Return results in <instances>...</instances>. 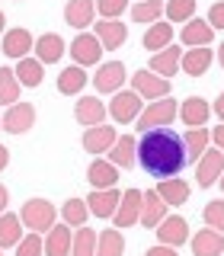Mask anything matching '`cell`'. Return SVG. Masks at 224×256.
Returning a JSON list of instances; mask_svg holds the SVG:
<instances>
[{
	"mask_svg": "<svg viewBox=\"0 0 224 256\" xmlns=\"http://www.w3.org/2000/svg\"><path fill=\"white\" fill-rule=\"evenodd\" d=\"M138 164L148 170L154 180H170L186 166V148L182 134L173 128H150L138 141Z\"/></svg>",
	"mask_w": 224,
	"mask_h": 256,
	"instance_id": "1",
	"label": "cell"
},
{
	"mask_svg": "<svg viewBox=\"0 0 224 256\" xmlns=\"http://www.w3.org/2000/svg\"><path fill=\"white\" fill-rule=\"evenodd\" d=\"M176 116H180L176 100L164 96V100H150L148 106L141 109V116L134 118V122H138V132H150V128H166Z\"/></svg>",
	"mask_w": 224,
	"mask_h": 256,
	"instance_id": "2",
	"label": "cell"
},
{
	"mask_svg": "<svg viewBox=\"0 0 224 256\" xmlns=\"http://www.w3.org/2000/svg\"><path fill=\"white\" fill-rule=\"evenodd\" d=\"M20 221H22V228L36 230V234L52 230L54 228V205L48 198H26L22 212H20Z\"/></svg>",
	"mask_w": 224,
	"mask_h": 256,
	"instance_id": "3",
	"label": "cell"
},
{
	"mask_svg": "<svg viewBox=\"0 0 224 256\" xmlns=\"http://www.w3.org/2000/svg\"><path fill=\"white\" fill-rule=\"evenodd\" d=\"M132 90L141 100H164V96H170V80L154 74L150 68H141L132 74Z\"/></svg>",
	"mask_w": 224,
	"mask_h": 256,
	"instance_id": "4",
	"label": "cell"
},
{
	"mask_svg": "<svg viewBox=\"0 0 224 256\" xmlns=\"http://www.w3.org/2000/svg\"><path fill=\"white\" fill-rule=\"evenodd\" d=\"M141 96L134 93V90H118V93H112V102H109V116H112V122H118V125H132L134 118L141 116Z\"/></svg>",
	"mask_w": 224,
	"mask_h": 256,
	"instance_id": "5",
	"label": "cell"
},
{
	"mask_svg": "<svg viewBox=\"0 0 224 256\" xmlns=\"http://www.w3.org/2000/svg\"><path fill=\"white\" fill-rule=\"evenodd\" d=\"M224 173V150L218 148H205V154L196 160V182L202 189H208L212 182H218Z\"/></svg>",
	"mask_w": 224,
	"mask_h": 256,
	"instance_id": "6",
	"label": "cell"
},
{
	"mask_svg": "<svg viewBox=\"0 0 224 256\" xmlns=\"http://www.w3.org/2000/svg\"><path fill=\"white\" fill-rule=\"evenodd\" d=\"M96 93H118L125 84V64L122 61H106V64H96V74L90 77Z\"/></svg>",
	"mask_w": 224,
	"mask_h": 256,
	"instance_id": "7",
	"label": "cell"
},
{
	"mask_svg": "<svg viewBox=\"0 0 224 256\" xmlns=\"http://www.w3.org/2000/svg\"><path fill=\"white\" fill-rule=\"evenodd\" d=\"M141 202H144V192H141V189H128V192H122V198H118V208H116V214H112V221H116L118 230H125V228H132V224H138V218H141Z\"/></svg>",
	"mask_w": 224,
	"mask_h": 256,
	"instance_id": "8",
	"label": "cell"
},
{
	"mask_svg": "<svg viewBox=\"0 0 224 256\" xmlns=\"http://www.w3.org/2000/svg\"><path fill=\"white\" fill-rule=\"evenodd\" d=\"M70 58H74V64H80V68H93V64H100L102 61L100 38L90 36V32H80L74 42H70Z\"/></svg>",
	"mask_w": 224,
	"mask_h": 256,
	"instance_id": "9",
	"label": "cell"
},
{
	"mask_svg": "<svg viewBox=\"0 0 224 256\" xmlns=\"http://www.w3.org/2000/svg\"><path fill=\"white\" fill-rule=\"evenodd\" d=\"M32 125H36V106L32 102H13L4 112V132L10 134H26Z\"/></svg>",
	"mask_w": 224,
	"mask_h": 256,
	"instance_id": "10",
	"label": "cell"
},
{
	"mask_svg": "<svg viewBox=\"0 0 224 256\" xmlns=\"http://www.w3.org/2000/svg\"><path fill=\"white\" fill-rule=\"evenodd\" d=\"M116 138H118V132L112 125H106V122L90 125L84 132V150L86 154H109V148L116 144Z\"/></svg>",
	"mask_w": 224,
	"mask_h": 256,
	"instance_id": "11",
	"label": "cell"
},
{
	"mask_svg": "<svg viewBox=\"0 0 224 256\" xmlns=\"http://www.w3.org/2000/svg\"><path fill=\"white\" fill-rule=\"evenodd\" d=\"M154 230H157V240L166 244V246H182L189 240V224H186L182 214H166Z\"/></svg>",
	"mask_w": 224,
	"mask_h": 256,
	"instance_id": "12",
	"label": "cell"
},
{
	"mask_svg": "<svg viewBox=\"0 0 224 256\" xmlns=\"http://www.w3.org/2000/svg\"><path fill=\"white\" fill-rule=\"evenodd\" d=\"M93 36L100 38V45L106 48V52H116V48L125 45L128 26H125L122 20H100V22H96V32H93Z\"/></svg>",
	"mask_w": 224,
	"mask_h": 256,
	"instance_id": "13",
	"label": "cell"
},
{
	"mask_svg": "<svg viewBox=\"0 0 224 256\" xmlns=\"http://www.w3.org/2000/svg\"><path fill=\"white\" fill-rule=\"evenodd\" d=\"M74 118L84 128L106 122V102H102L100 96H84V93H80V100H77V106H74Z\"/></svg>",
	"mask_w": 224,
	"mask_h": 256,
	"instance_id": "14",
	"label": "cell"
},
{
	"mask_svg": "<svg viewBox=\"0 0 224 256\" xmlns=\"http://www.w3.org/2000/svg\"><path fill=\"white\" fill-rule=\"evenodd\" d=\"M93 20H96V0H68V6H64V22L68 26L84 32L86 26H93Z\"/></svg>",
	"mask_w": 224,
	"mask_h": 256,
	"instance_id": "15",
	"label": "cell"
},
{
	"mask_svg": "<svg viewBox=\"0 0 224 256\" xmlns=\"http://www.w3.org/2000/svg\"><path fill=\"white\" fill-rule=\"evenodd\" d=\"M118 198H122V192L116 186L112 189H93L86 196V208H90V214H96V218H112L116 208H118Z\"/></svg>",
	"mask_w": 224,
	"mask_h": 256,
	"instance_id": "16",
	"label": "cell"
},
{
	"mask_svg": "<svg viewBox=\"0 0 224 256\" xmlns=\"http://www.w3.org/2000/svg\"><path fill=\"white\" fill-rule=\"evenodd\" d=\"M32 52H36V58L42 64H54L64 58V52H68V45H64V38L58 32H45V36L36 38V45H32Z\"/></svg>",
	"mask_w": 224,
	"mask_h": 256,
	"instance_id": "17",
	"label": "cell"
},
{
	"mask_svg": "<svg viewBox=\"0 0 224 256\" xmlns=\"http://www.w3.org/2000/svg\"><path fill=\"white\" fill-rule=\"evenodd\" d=\"M212 61H214V52H212V45H202V48H189V52H182V70H186L189 77H205L208 74V68H212Z\"/></svg>",
	"mask_w": 224,
	"mask_h": 256,
	"instance_id": "18",
	"label": "cell"
},
{
	"mask_svg": "<svg viewBox=\"0 0 224 256\" xmlns=\"http://www.w3.org/2000/svg\"><path fill=\"white\" fill-rule=\"evenodd\" d=\"M166 208H170V205H166L164 198L157 196V189H148V192H144V202H141V218H138V221H141L148 230H154L157 224L166 218Z\"/></svg>",
	"mask_w": 224,
	"mask_h": 256,
	"instance_id": "19",
	"label": "cell"
},
{
	"mask_svg": "<svg viewBox=\"0 0 224 256\" xmlns=\"http://www.w3.org/2000/svg\"><path fill=\"white\" fill-rule=\"evenodd\" d=\"M180 58H182V48L166 45V48H160V52L150 54V64H148V68L154 70V74H160V77L170 80L176 70H180Z\"/></svg>",
	"mask_w": 224,
	"mask_h": 256,
	"instance_id": "20",
	"label": "cell"
},
{
	"mask_svg": "<svg viewBox=\"0 0 224 256\" xmlns=\"http://www.w3.org/2000/svg\"><path fill=\"white\" fill-rule=\"evenodd\" d=\"M86 84H90V74L80 64H70V68H64L58 74V93L61 96H80Z\"/></svg>",
	"mask_w": 224,
	"mask_h": 256,
	"instance_id": "21",
	"label": "cell"
},
{
	"mask_svg": "<svg viewBox=\"0 0 224 256\" xmlns=\"http://www.w3.org/2000/svg\"><path fill=\"white\" fill-rule=\"evenodd\" d=\"M32 45H36V38H32V32L29 29H10L4 36V54L6 58H29V52H32Z\"/></svg>",
	"mask_w": 224,
	"mask_h": 256,
	"instance_id": "22",
	"label": "cell"
},
{
	"mask_svg": "<svg viewBox=\"0 0 224 256\" xmlns=\"http://www.w3.org/2000/svg\"><path fill=\"white\" fill-rule=\"evenodd\" d=\"M86 182L93 189H112L118 182V166L112 160H93L90 170H86Z\"/></svg>",
	"mask_w": 224,
	"mask_h": 256,
	"instance_id": "23",
	"label": "cell"
},
{
	"mask_svg": "<svg viewBox=\"0 0 224 256\" xmlns=\"http://www.w3.org/2000/svg\"><path fill=\"white\" fill-rule=\"evenodd\" d=\"M182 125L189 128H202L208 125V116H212V106H208V100H202V96H189V100H182Z\"/></svg>",
	"mask_w": 224,
	"mask_h": 256,
	"instance_id": "24",
	"label": "cell"
},
{
	"mask_svg": "<svg viewBox=\"0 0 224 256\" xmlns=\"http://www.w3.org/2000/svg\"><path fill=\"white\" fill-rule=\"evenodd\" d=\"M70 240L74 230L68 224H54L52 230H45V256H70Z\"/></svg>",
	"mask_w": 224,
	"mask_h": 256,
	"instance_id": "25",
	"label": "cell"
},
{
	"mask_svg": "<svg viewBox=\"0 0 224 256\" xmlns=\"http://www.w3.org/2000/svg\"><path fill=\"white\" fill-rule=\"evenodd\" d=\"M214 42V29L208 26V20H192L182 26V45L186 48H202V45H212Z\"/></svg>",
	"mask_w": 224,
	"mask_h": 256,
	"instance_id": "26",
	"label": "cell"
},
{
	"mask_svg": "<svg viewBox=\"0 0 224 256\" xmlns=\"http://www.w3.org/2000/svg\"><path fill=\"white\" fill-rule=\"evenodd\" d=\"M224 253V234L221 230H198L196 237H192V256H221Z\"/></svg>",
	"mask_w": 224,
	"mask_h": 256,
	"instance_id": "27",
	"label": "cell"
},
{
	"mask_svg": "<svg viewBox=\"0 0 224 256\" xmlns=\"http://www.w3.org/2000/svg\"><path fill=\"white\" fill-rule=\"evenodd\" d=\"M157 196L164 198L170 208H182L189 202V182L186 180H173V176L170 180H160L157 182Z\"/></svg>",
	"mask_w": 224,
	"mask_h": 256,
	"instance_id": "28",
	"label": "cell"
},
{
	"mask_svg": "<svg viewBox=\"0 0 224 256\" xmlns=\"http://www.w3.org/2000/svg\"><path fill=\"white\" fill-rule=\"evenodd\" d=\"M109 160L116 166H134V160H138V141L132 134H118L116 144L109 148Z\"/></svg>",
	"mask_w": 224,
	"mask_h": 256,
	"instance_id": "29",
	"label": "cell"
},
{
	"mask_svg": "<svg viewBox=\"0 0 224 256\" xmlns=\"http://www.w3.org/2000/svg\"><path fill=\"white\" fill-rule=\"evenodd\" d=\"M170 42H173V26H170V22H160V20L150 22L148 32H144V38H141V45L148 48L150 54L160 52V48H166Z\"/></svg>",
	"mask_w": 224,
	"mask_h": 256,
	"instance_id": "30",
	"label": "cell"
},
{
	"mask_svg": "<svg viewBox=\"0 0 224 256\" xmlns=\"http://www.w3.org/2000/svg\"><path fill=\"white\" fill-rule=\"evenodd\" d=\"M22 240V221L20 214L13 212H4L0 214V250H10V246H16Z\"/></svg>",
	"mask_w": 224,
	"mask_h": 256,
	"instance_id": "31",
	"label": "cell"
},
{
	"mask_svg": "<svg viewBox=\"0 0 224 256\" xmlns=\"http://www.w3.org/2000/svg\"><path fill=\"white\" fill-rule=\"evenodd\" d=\"M122 253H125V237L118 228L96 234V256H122Z\"/></svg>",
	"mask_w": 224,
	"mask_h": 256,
	"instance_id": "32",
	"label": "cell"
},
{
	"mask_svg": "<svg viewBox=\"0 0 224 256\" xmlns=\"http://www.w3.org/2000/svg\"><path fill=\"white\" fill-rule=\"evenodd\" d=\"M86 218H90V208H86V198H68V202L61 205V221L68 224V228H84Z\"/></svg>",
	"mask_w": 224,
	"mask_h": 256,
	"instance_id": "33",
	"label": "cell"
},
{
	"mask_svg": "<svg viewBox=\"0 0 224 256\" xmlns=\"http://www.w3.org/2000/svg\"><path fill=\"white\" fill-rule=\"evenodd\" d=\"M13 70H16V77H20L22 86H32V90L42 86V61L38 58H20Z\"/></svg>",
	"mask_w": 224,
	"mask_h": 256,
	"instance_id": "34",
	"label": "cell"
},
{
	"mask_svg": "<svg viewBox=\"0 0 224 256\" xmlns=\"http://www.w3.org/2000/svg\"><path fill=\"white\" fill-rule=\"evenodd\" d=\"M182 148H186V164L189 160L196 164L208 148V128H189V132L182 134Z\"/></svg>",
	"mask_w": 224,
	"mask_h": 256,
	"instance_id": "35",
	"label": "cell"
},
{
	"mask_svg": "<svg viewBox=\"0 0 224 256\" xmlns=\"http://www.w3.org/2000/svg\"><path fill=\"white\" fill-rule=\"evenodd\" d=\"M20 77L13 68H0V106H13L20 102Z\"/></svg>",
	"mask_w": 224,
	"mask_h": 256,
	"instance_id": "36",
	"label": "cell"
},
{
	"mask_svg": "<svg viewBox=\"0 0 224 256\" xmlns=\"http://www.w3.org/2000/svg\"><path fill=\"white\" fill-rule=\"evenodd\" d=\"M70 256H96V230L84 228L74 230V240H70Z\"/></svg>",
	"mask_w": 224,
	"mask_h": 256,
	"instance_id": "37",
	"label": "cell"
},
{
	"mask_svg": "<svg viewBox=\"0 0 224 256\" xmlns=\"http://www.w3.org/2000/svg\"><path fill=\"white\" fill-rule=\"evenodd\" d=\"M164 13L170 22H189L196 16V0H166Z\"/></svg>",
	"mask_w": 224,
	"mask_h": 256,
	"instance_id": "38",
	"label": "cell"
},
{
	"mask_svg": "<svg viewBox=\"0 0 224 256\" xmlns=\"http://www.w3.org/2000/svg\"><path fill=\"white\" fill-rule=\"evenodd\" d=\"M164 13V0H138L132 6V20L134 22H157Z\"/></svg>",
	"mask_w": 224,
	"mask_h": 256,
	"instance_id": "39",
	"label": "cell"
},
{
	"mask_svg": "<svg viewBox=\"0 0 224 256\" xmlns=\"http://www.w3.org/2000/svg\"><path fill=\"white\" fill-rule=\"evenodd\" d=\"M202 221H205V228L224 234V198H212V202L202 208Z\"/></svg>",
	"mask_w": 224,
	"mask_h": 256,
	"instance_id": "40",
	"label": "cell"
},
{
	"mask_svg": "<svg viewBox=\"0 0 224 256\" xmlns=\"http://www.w3.org/2000/svg\"><path fill=\"white\" fill-rule=\"evenodd\" d=\"M16 256H45V240L36 230H29V237H22L16 244Z\"/></svg>",
	"mask_w": 224,
	"mask_h": 256,
	"instance_id": "41",
	"label": "cell"
},
{
	"mask_svg": "<svg viewBox=\"0 0 224 256\" xmlns=\"http://www.w3.org/2000/svg\"><path fill=\"white\" fill-rule=\"evenodd\" d=\"M128 10V0H96V13L102 20H118Z\"/></svg>",
	"mask_w": 224,
	"mask_h": 256,
	"instance_id": "42",
	"label": "cell"
},
{
	"mask_svg": "<svg viewBox=\"0 0 224 256\" xmlns=\"http://www.w3.org/2000/svg\"><path fill=\"white\" fill-rule=\"evenodd\" d=\"M208 26H212V29H224V0L212 4V10H208Z\"/></svg>",
	"mask_w": 224,
	"mask_h": 256,
	"instance_id": "43",
	"label": "cell"
},
{
	"mask_svg": "<svg viewBox=\"0 0 224 256\" xmlns=\"http://www.w3.org/2000/svg\"><path fill=\"white\" fill-rule=\"evenodd\" d=\"M144 256H176V246H166V244H157V246H150Z\"/></svg>",
	"mask_w": 224,
	"mask_h": 256,
	"instance_id": "44",
	"label": "cell"
},
{
	"mask_svg": "<svg viewBox=\"0 0 224 256\" xmlns=\"http://www.w3.org/2000/svg\"><path fill=\"white\" fill-rule=\"evenodd\" d=\"M212 141H214V148H218V150H224V122L212 132Z\"/></svg>",
	"mask_w": 224,
	"mask_h": 256,
	"instance_id": "45",
	"label": "cell"
},
{
	"mask_svg": "<svg viewBox=\"0 0 224 256\" xmlns=\"http://www.w3.org/2000/svg\"><path fill=\"white\" fill-rule=\"evenodd\" d=\"M212 112H214V116H218L221 122H224V90L218 93V100H214V106H212Z\"/></svg>",
	"mask_w": 224,
	"mask_h": 256,
	"instance_id": "46",
	"label": "cell"
},
{
	"mask_svg": "<svg viewBox=\"0 0 224 256\" xmlns=\"http://www.w3.org/2000/svg\"><path fill=\"white\" fill-rule=\"evenodd\" d=\"M6 205H10V189H6L4 182H0V214L6 212Z\"/></svg>",
	"mask_w": 224,
	"mask_h": 256,
	"instance_id": "47",
	"label": "cell"
},
{
	"mask_svg": "<svg viewBox=\"0 0 224 256\" xmlns=\"http://www.w3.org/2000/svg\"><path fill=\"white\" fill-rule=\"evenodd\" d=\"M6 166H10V150H6L4 144H0V173H4Z\"/></svg>",
	"mask_w": 224,
	"mask_h": 256,
	"instance_id": "48",
	"label": "cell"
},
{
	"mask_svg": "<svg viewBox=\"0 0 224 256\" xmlns=\"http://www.w3.org/2000/svg\"><path fill=\"white\" fill-rule=\"evenodd\" d=\"M218 61H221V68H224V42H221V48H218Z\"/></svg>",
	"mask_w": 224,
	"mask_h": 256,
	"instance_id": "49",
	"label": "cell"
},
{
	"mask_svg": "<svg viewBox=\"0 0 224 256\" xmlns=\"http://www.w3.org/2000/svg\"><path fill=\"white\" fill-rule=\"evenodd\" d=\"M4 26H6V16H4V13H0V32H4Z\"/></svg>",
	"mask_w": 224,
	"mask_h": 256,
	"instance_id": "50",
	"label": "cell"
},
{
	"mask_svg": "<svg viewBox=\"0 0 224 256\" xmlns=\"http://www.w3.org/2000/svg\"><path fill=\"white\" fill-rule=\"evenodd\" d=\"M218 186H221V192H224V173H221V180H218Z\"/></svg>",
	"mask_w": 224,
	"mask_h": 256,
	"instance_id": "51",
	"label": "cell"
},
{
	"mask_svg": "<svg viewBox=\"0 0 224 256\" xmlns=\"http://www.w3.org/2000/svg\"><path fill=\"white\" fill-rule=\"evenodd\" d=\"M0 132H4V122H0Z\"/></svg>",
	"mask_w": 224,
	"mask_h": 256,
	"instance_id": "52",
	"label": "cell"
},
{
	"mask_svg": "<svg viewBox=\"0 0 224 256\" xmlns=\"http://www.w3.org/2000/svg\"><path fill=\"white\" fill-rule=\"evenodd\" d=\"M0 256H4V250H0Z\"/></svg>",
	"mask_w": 224,
	"mask_h": 256,
	"instance_id": "53",
	"label": "cell"
}]
</instances>
